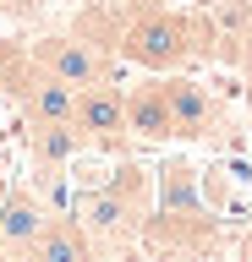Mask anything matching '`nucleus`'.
<instances>
[{
    "label": "nucleus",
    "mask_w": 252,
    "mask_h": 262,
    "mask_svg": "<svg viewBox=\"0 0 252 262\" xmlns=\"http://www.w3.org/2000/svg\"><path fill=\"white\" fill-rule=\"evenodd\" d=\"M71 219L88 229L93 251H132L137 235H143V224H148V175H143L137 164L115 169L104 186H93V191L77 196Z\"/></svg>",
    "instance_id": "f257e3e1"
},
{
    "label": "nucleus",
    "mask_w": 252,
    "mask_h": 262,
    "mask_svg": "<svg viewBox=\"0 0 252 262\" xmlns=\"http://www.w3.org/2000/svg\"><path fill=\"white\" fill-rule=\"evenodd\" d=\"M198 55H214V22L203 28L186 11L153 6V11H137L121 33V60L143 66V71H181Z\"/></svg>",
    "instance_id": "f03ea898"
},
{
    "label": "nucleus",
    "mask_w": 252,
    "mask_h": 262,
    "mask_svg": "<svg viewBox=\"0 0 252 262\" xmlns=\"http://www.w3.org/2000/svg\"><path fill=\"white\" fill-rule=\"evenodd\" d=\"M71 126H77V137H83L88 153H126V147H132V131H126V93H121L115 82L77 88Z\"/></svg>",
    "instance_id": "7ed1b4c3"
},
{
    "label": "nucleus",
    "mask_w": 252,
    "mask_h": 262,
    "mask_svg": "<svg viewBox=\"0 0 252 262\" xmlns=\"http://www.w3.org/2000/svg\"><path fill=\"white\" fill-rule=\"evenodd\" d=\"M50 77H61L66 88H93V82H115V60L104 55L99 44H88V38H71V33H50V38H33L28 44Z\"/></svg>",
    "instance_id": "20e7f679"
},
{
    "label": "nucleus",
    "mask_w": 252,
    "mask_h": 262,
    "mask_svg": "<svg viewBox=\"0 0 252 262\" xmlns=\"http://www.w3.org/2000/svg\"><path fill=\"white\" fill-rule=\"evenodd\" d=\"M159 88H165V104H170V120H176V137H181V142H203V137H214L219 110H214V93H208L198 77L159 71Z\"/></svg>",
    "instance_id": "39448f33"
},
{
    "label": "nucleus",
    "mask_w": 252,
    "mask_h": 262,
    "mask_svg": "<svg viewBox=\"0 0 252 262\" xmlns=\"http://www.w3.org/2000/svg\"><path fill=\"white\" fill-rule=\"evenodd\" d=\"M44 224H50V208L33 186H11L0 196V251L6 257H28V246Z\"/></svg>",
    "instance_id": "423d86ee"
},
{
    "label": "nucleus",
    "mask_w": 252,
    "mask_h": 262,
    "mask_svg": "<svg viewBox=\"0 0 252 262\" xmlns=\"http://www.w3.org/2000/svg\"><path fill=\"white\" fill-rule=\"evenodd\" d=\"M126 131H132V142H143V147L176 142V120H170V104H165V88H159V71L126 93Z\"/></svg>",
    "instance_id": "0eeeda50"
},
{
    "label": "nucleus",
    "mask_w": 252,
    "mask_h": 262,
    "mask_svg": "<svg viewBox=\"0 0 252 262\" xmlns=\"http://www.w3.org/2000/svg\"><path fill=\"white\" fill-rule=\"evenodd\" d=\"M28 257L33 262H88L93 257V241H88V229L71 213H50V224L38 229L33 246H28Z\"/></svg>",
    "instance_id": "6e6552de"
},
{
    "label": "nucleus",
    "mask_w": 252,
    "mask_h": 262,
    "mask_svg": "<svg viewBox=\"0 0 252 262\" xmlns=\"http://www.w3.org/2000/svg\"><path fill=\"white\" fill-rule=\"evenodd\" d=\"M77 153H88V147H83L71 120H33L28 126V159H33V169H66V164H77Z\"/></svg>",
    "instance_id": "1a4fd4ad"
},
{
    "label": "nucleus",
    "mask_w": 252,
    "mask_h": 262,
    "mask_svg": "<svg viewBox=\"0 0 252 262\" xmlns=\"http://www.w3.org/2000/svg\"><path fill=\"white\" fill-rule=\"evenodd\" d=\"M159 219H203L198 169L192 164H165V175H159Z\"/></svg>",
    "instance_id": "9d476101"
},
{
    "label": "nucleus",
    "mask_w": 252,
    "mask_h": 262,
    "mask_svg": "<svg viewBox=\"0 0 252 262\" xmlns=\"http://www.w3.org/2000/svg\"><path fill=\"white\" fill-rule=\"evenodd\" d=\"M236 44H241V55H247V71H252V22H247L241 33H236Z\"/></svg>",
    "instance_id": "9b49d317"
},
{
    "label": "nucleus",
    "mask_w": 252,
    "mask_h": 262,
    "mask_svg": "<svg viewBox=\"0 0 252 262\" xmlns=\"http://www.w3.org/2000/svg\"><path fill=\"white\" fill-rule=\"evenodd\" d=\"M241 251H247V257H252V235H247V246H241Z\"/></svg>",
    "instance_id": "f8f14e48"
},
{
    "label": "nucleus",
    "mask_w": 252,
    "mask_h": 262,
    "mask_svg": "<svg viewBox=\"0 0 252 262\" xmlns=\"http://www.w3.org/2000/svg\"><path fill=\"white\" fill-rule=\"evenodd\" d=\"M241 6H247V11H252V0H241Z\"/></svg>",
    "instance_id": "ddd939ff"
}]
</instances>
